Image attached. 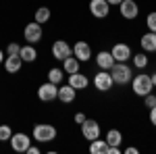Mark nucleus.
Segmentation results:
<instances>
[{
    "mask_svg": "<svg viewBox=\"0 0 156 154\" xmlns=\"http://www.w3.org/2000/svg\"><path fill=\"white\" fill-rule=\"evenodd\" d=\"M110 75H112V81L119 83V85H127V83L133 79V73L131 67L127 63H115L110 67Z\"/></svg>",
    "mask_w": 156,
    "mask_h": 154,
    "instance_id": "1",
    "label": "nucleus"
},
{
    "mask_svg": "<svg viewBox=\"0 0 156 154\" xmlns=\"http://www.w3.org/2000/svg\"><path fill=\"white\" fill-rule=\"evenodd\" d=\"M34 140L40 144H46L56 140V127L54 125H48V123H40L34 127Z\"/></svg>",
    "mask_w": 156,
    "mask_h": 154,
    "instance_id": "2",
    "label": "nucleus"
},
{
    "mask_svg": "<svg viewBox=\"0 0 156 154\" xmlns=\"http://www.w3.org/2000/svg\"><path fill=\"white\" fill-rule=\"evenodd\" d=\"M152 90H154V83H152V79H150L148 73H137V75L133 77V92L137 96L144 98V96L150 94Z\"/></svg>",
    "mask_w": 156,
    "mask_h": 154,
    "instance_id": "3",
    "label": "nucleus"
},
{
    "mask_svg": "<svg viewBox=\"0 0 156 154\" xmlns=\"http://www.w3.org/2000/svg\"><path fill=\"white\" fill-rule=\"evenodd\" d=\"M56 96H58V85L56 83L46 81L37 88V98L42 102H52V100H56Z\"/></svg>",
    "mask_w": 156,
    "mask_h": 154,
    "instance_id": "4",
    "label": "nucleus"
},
{
    "mask_svg": "<svg viewBox=\"0 0 156 154\" xmlns=\"http://www.w3.org/2000/svg\"><path fill=\"white\" fill-rule=\"evenodd\" d=\"M42 23H37V21H34V23H27L23 29V38L27 44H37L40 40H42Z\"/></svg>",
    "mask_w": 156,
    "mask_h": 154,
    "instance_id": "5",
    "label": "nucleus"
},
{
    "mask_svg": "<svg viewBox=\"0 0 156 154\" xmlns=\"http://www.w3.org/2000/svg\"><path fill=\"white\" fill-rule=\"evenodd\" d=\"M81 133H83V138L87 142L100 138V123L94 121V119H85L83 123H81Z\"/></svg>",
    "mask_w": 156,
    "mask_h": 154,
    "instance_id": "6",
    "label": "nucleus"
},
{
    "mask_svg": "<svg viewBox=\"0 0 156 154\" xmlns=\"http://www.w3.org/2000/svg\"><path fill=\"white\" fill-rule=\"evenodd\" d=\"M9 142H11V148L15 152H27V148L31 146V140L27 133H12Z\"/></svg>",
    "mask_w": 156,
    "mask_h": 154,
    "instance_id": "7",
    "label": "nucleus"
},
{
    "mask_svg": "<svg viewBox=\"0 0 156 154\" xmlns=\"http://www.w3.org/2000/svg\"><path fill=\"white\" fill-rule=\"evenodd\" d=\"M94 85H96V90H100V92H108V90L115 85L110 71H104V69H102L100 73H96V77H94Z\"/></svg>",
    "mask_w": 156,
    "mask_h": 154,
    "instance_id": "8",
    "label": "nucleus"
},
{
    "mask_svg": "<svg viewBox=\"0 0 156 154\" xmlns=\"http://www.w3.org/2000/svg\"><path fill=\"white\" fill-rule=\"evenodd\" d=\"M73 54V48L65 42V40H56L54 44H52V56L56 60H65L67 56H71Z\"/></svg>",
    "mask_w": 156,
    "mask_h": 154,
    "instance_id": "9",
    "label": "nucleus"
},
{
    "mask_svg": "<svg viewBox=\"0 0 156 154\" xmlns=\"http://www.w3.org/2000/svg\"><path fill=\"white\" fill-rule=\"evenodd\" d=\"M90 13L96 19H104L110 13V4H108L106 0H90Z\"/></svg>",
    "mask_w": 156,
    "mask_h": 154,
    "instance_id": "10",
    "label": "nucleus"
},
{
    "mask_svg": "<svg viewBox=\"0 0 156 154\" xmlns=\"http://www.w3.org/2000/svg\"><path fill=\"white\" fill-rule=\"evenodd\" d=\"M110 54H112V59L117 60V63H127V60L131 59V48L127 46V44H115L112 50H110Z\"/></svg>",
    "mask_w": 156,
    "mask_h": 154,
    "instance_id": "11",
    "label": "nucleus"
},
{
    "mask_svg": "<svg viewBox=\"0 0 156 154\" xmlns=\"http://www.w3.org/2000/svg\"><path fill=\"white\" fill-rule=\"evenodd\" d=\"M119 11L125 19H135L140 15V6L135 4V0H123L119 4Z\"/></svg>",
    "mask_w": 156,
    "mask_h": 154,
    "instance_id": "12",
    "label": "nucleus"
},
{
    "mask_svg": "<svg viewBox=\"0 0 156 154\" xmlns=\"http://www.w3.org/2000/svg\"><path fill=\"white\" fill-rule=\"evenodd\" d=\"M73 56L79 60V63H81V60H83V63L90 60L92 59V48H90V44H87V42H77V44L73 46Z\"/></svg>",
    "mask_w": 156,
    "mask_h": 154,
    "instance_id": "13",
    "label": "nucleus"
},
{
    "mask_svg": "<svg viewBox=\"0 0 156 154\" xmlns=\"http://www.w3.org/2000/svg\"><path fill=\"white\" fill-rule=\"evenodd\" d=\"M96 63L100 69H104V71H110V67L117 63V60L112 59V54H110V50H100L96 54Z\"/></svg>",
    "mask_w": 156,
    "mask_h": 154,
    "instance_id": "14",
    "label": "nucleus"
},
{
    "mask_svg": "<svg viewBox=\"0 0 156 154\" xmlns=\"http://www.w3.org/2000/svg\"><path fill=\"white\" fill-rule=\"evenodd\" d=\"M75 96H77V90L71 88V85L67 83V85H60V88H58V96H56V98H58L62 104H69V102L75 100Z\"/></svg>",
    "mask_w": 156,
    "mask_h": 154,
    "instance_id": "15",
    "label": "nucleus"
},
{
    "mask_svg": "<svg viewBox=\"0 0 156 154\" xmlns=\"http://www.w3.org/2000/svg\"><path fill=\"white\" fill-rule=\"evenodd\" d=\"M69 85H71V88H75V90H85V88H87V77H85L83 73H71V75H69Z\"/></svg>",
    "mask_w": 156,
    "mask_h": 154,
    "instance_id": "16",
    "label": "nucleus"
},
{
    "mask_svg": "<svg viewBox=\"0 0 156 154\" xmlns=\"http://www.w3.org/2000/svg\"><path fill=\"white\" fill-rule=\"evenodd\" d=\"M140 44L144 48V52H156V31H148L142 36Z\"/></svg>",
    "mask_w": 156,
    "mask_h": 154,
    "instance_id": "17",
    "label": "nucleus"
},
{
    "mask_svg": "<svg viewBox=\"0 0 156 154\" xmlns=\"http://www.w3.org/2000/svg\"><path fill=\"white\" fill-rule=\"evenodd\" d=\"M21 65H23V60H21L19 54L4 59V69H6V73H19L21 71Z\"/></svg>",
    "mask_w": 156,
    "mask_h": 154,
    "instance_id": "18",
    "label": "nucleus"
},
{
    "mask_svg": "<svg viewBox=\"0 0 156 154\" xmlns=\"http://www.w3.org/2000/svg\"><path fill=\"white\" fill-rule=\"evenodd\" d=\"M19 56H21V60H23V63H34V60L37 59V52H36V48H34V44L21 46V50H19Z\"/></svg>",
    "mask_w": 156,
    "mask_h": 154,
    "instance_id": "19",
    "label": "nucleus"
},
{
    "mask_svg": "<svg viewBox=\"0 0 156 154\" xmlns=\"http://www.w3.org/2000/svg\"><path fill=\"white\" fill-rule=\"evenodd\" d=\"M62 71L65 73H69V75H71V73H77L79 71V60L75 59V56H67V59L62 60Z\"/></svg>",
    "mask_w": 156,
    "mask_h": 154,
    "instance_id": "20",
    "label": "nucleus"
},
{
    "mask_svg": "<svg viewBox=\"0 0 156 154\" xmlns=\"http://www.w3.org/2000/svg\"><path fill=\"white\" fill-rule=\"evenodd\" d=\"M106 148H108L106 140L96 138V140H92V142H90V152H92V154H106Z\"/></svg>",
    "mask_w": 156,
    "mask_h": 154,
    "instance_id": "21",
    "label": "nucleus"
},
{
    "mask_svg": "<svg viewBox=\"0 0 156 154\" xmlns=\"http://www.w3.org/2000/svg\"><path fill=\"white\" fill-rule=\"evenodd\" d=\"M104 140H106L108 146H119V144L123 142V135H121L119 129H110V131L106 133V138H104Z\"/></svg>",
    "mask_w": 156,
    "mask_h": 154,
    "instance_id": "22",
    "label": "nucleus"
},
{
    "mask_svg": "<svg viewBox=\"0 0 156 154\" xmlns=\"http://www.w3.org/2000/svg\"><path fill=\"white\" fill-rule=\"evenodd\" d=\"M62 79H65V71H62V69L54 67V69H50V71H48V81H52V83H56V85H58Z\"/></svg>",
    "mask_w": 156,
    "mask_h": 154,
    "instance_id": "23",
    "label": "nucleus"
},
{
    "mask_svg": "<svg viewBox=\"0 0 156 154\" xmlns=\"http://www.w3.org/2000/svg\"><path fill=\"white\" fill-rule=\"evenodd\" d=\"M36 21L37 23H48L50 21V9L48 6H40L36 11Z\"/></svg>",
    "mask_w": 156,
    "mask_h": 154,
    "instance_id": "24",
    "label": "nucleus"
},
{
    "mask_svg": "<svg viewBox=\"0 0 156 154\" xmlns=\"http://www.w3.org/2000/svg\"><path fill=\"white\" fill-rule=\"evenodd\" d=\"M133 65L137 67V69H146V65H148V56H146V52H140V54H133Z\"/></svg>",
    "mask_w": 156,
    "mask_h": 154,
    "instance_id": "25",
    "label": "nucleus"
},
{
    "mask_svg": "<svg viewBox=\"0 0 156 154\" xmlns=\"http://www.w3.org/2000/svg\"><path fill=\"white\" fill-rule=\"evenodd\" d=\"M12 135V129L9 125H0V142H9Z\"/></svg>",
    "mask_w": 156,
    "mask_h": 154,
    "instance_id": "26",
    "label": "nucleus"
},
{
    "mask_svg": "<svg viewBox=\"0 0 156 154\" xmlns=\"http://www.w3.org/2000/svg\"><path fill=\"white\" fill-rule=\"evenodd\" d=\"M146 25H148V31H156V13H150L146 17Z\"/></svg>",
    "mask_w": 156,
    "mask_h": 154,
    "instance_id": "27",
    "label": "nucleus"
},
{
    "mask_svg": "<svg viewBox=\"0 0 156 154\" xmlns=\"http://www.w3.org/2000/svg\"><path fill=\"white\" fill-rule=\"evenodd\" d=\"M144 104L148 108H152V106H156V96L152 94V92H150V94H146L144 96Z\"/></svg>",
    "mask_w": 156,
    "mask_h": 154,
    "instance_id": "28",
    "label": "nucleus"
},
{
    "mask_svg": "<svg viewBox=\"0 0 156 154\" xmlns=\"http://www.w3.org/2000/svg\"><path fill=\"white\" fill-rule=\"evenodd\" d=\"M19 50H21V46L12 42V44H9V48H6V54H9V56H15V54H19Z\"/></svg>",
    "mask_w": 156,
    "mask_h": 154,
    "instance_id": "29",
    "label": "nucleus"
},
{
    "mask_svg": "<svg viewBox=\"0 0 156 154\" xmlns=\"http://www.w3.org/2000/svg\"><path fill=\"white\" fill-rule=\"evenodd\" d=\"M150 123L156 127V106H152L150 108Z\"/></svg>",
    "mask_w": 156,
    "mask_h": 154,
    "instance_id": "30",
    "label": "nucleus"
},
{
    "mask_svg": "<svg viewBox=\"0 0 156 154\" xmlns=\"http://www.w3.org/2000/svg\"><path fill=\"white\" fill-rule=\"evenodd\" d=\"M83 121H85V115H83V113H77V115H75V123H79V125H81Z\"/></svg>",
    "mask_w": 156,
    "mask_h": 154,
    "instance_id": "31",
    "label": "nucleus"
},
{
    "mask_svg": "<svg viewBox=\"0 0 156 154\" xmlns=\"http://www.w3.org/2000/svg\"><path fill=\"white\" fill-rule=\"evenodd\" d=\"M27 154H40V148L37 146H29L27 148Z\"/></svg>",
    "mask_w": 156,
    "mask_h": 154,
    "instance_id": "32",
    "label": "nucleus"
},
{
    "mask_svg": "<svg viewBox=\"0 0 156 154\" xmlns=\"http://www.w3.org/2000/svg\"><path fill=\"white\" fill-rule=\"evenodd\" d=\"M108 4H110V6H119L121 2H123V0H106Z\"/></svg>",
    "mask_w": 156,
    "mask_h": 154,
    "instance_id": "33",
    "label": "nucleus"
},
{
    "mask_svg": "<svg viewBox=\"0 0 156 154\" xmlns=\"http://www.w3.org/2000/svg\"><path fill=\"white\" fill-rule=\"evenodd\" d=\"M125 152H127V154H137V148H133V146H131V148H127Z\"/></svg>",
    "mask_w": 156,
    "mask_h": 154,
    "instance_id": "34",
    "label": "nucleus"
},
{
    "mask_svg": "<svg viewBox=\"0 0 156 154\" xmlns=\"http://www.w3.org/2000/svg\"><path fill=\"white\" fill-rule=\"evenodd\" d=\"M150 79H152V83H154V88H156V73H152V75H150Z\"/></svg>",
    "mask_w": 156,
    "mask_h": 154,
    "instance_id": "35",
    "label": "nucleus"
},
{
    "mask_svg": "<svg viewBox=\"0 0 156 154\" xmlns=\"http://www.w3.org/2000/svg\"><path fill=\"white\" fill-rule=\"evenodd\" d=\"M0 63H4V54H2V50H0Z\"/></svg>",
    "mask_w": 156,
    "mask_h": 154,
    "instance_id": "36",
    "label": "nucleus"
}]
</instances>
